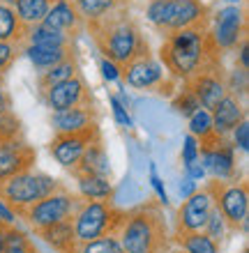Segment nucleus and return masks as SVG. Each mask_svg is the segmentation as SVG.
Here are the masks:
<instances>
[{
  "label": "nucleus",
  "mask_w": 249,
  "mask_h": 253,
  "mask_svg": "<svg viewBox=\"0 0 249 253\" xmlns=\"http://www.w3.org/2000/svg\"><path fill=\"white\" fill-rule=\"evenodd\" d=\"M51 2L53 0H12V7L19 21L23 23V28H30L44 21Z\"/></svg>",
  "instance_id": "obj_29"
},
{
  "label": "nucleus",
  "mask_w": 249,
  "mask_h": 253,
  "mask_svg": "<svg viewBox=\"0 0 249 253\" xmlns=\"http://www.w3.org/2000/svg\"><path fill=\"white\" fill-rule=\"evenodd\" d=\"M19 53L23 55V58H28V62L35 67V72H47V69H51L53 65H58V62L67 60V58H72L74 53V46H67V48H49V46H33V44H21Z\"/></svg>",
  "instance_id": "obj_22"
},
{
  "label": "nucleus",
  "mask_w": 249,
  "mask_h": 253,
  "mask_svg": "<svg viewBox=\"0 0 249 253\" xmlns=\"http://www.w3.org/2000/svg\"><path fill=\"white\" fill-rule=\"evenodd\" d=\"M115 235L125 253H166L171 247V233L164 212L155 203H143L122 212Z\"/></svg>",
  "instance_id": "obj_3"
},
{
  "label": "nucleus",
  "mask_w": 249,
  "mask_h": 253,
  "mask_svg": "<svg viewBox=\"0 0 249 253\" xmlns=\"http://www.w3.org/2000/svg\"><path fill=\"white\" fill-rule=\"evenodd\" d=\"M49 125L53 129V133H86L100 129V113L95 104H83V106H74L67 111H58L51 113Z\"/></svg>",
  "instance_id": "obj_17"
},
{
  "label": "nucleus",
  "mask_w": 249,
  "mask_h": 253,
  "mask_svg": "<svg viewBox=\"0 0 249 253\" xmlns=\"http://www.w3.org/2000/svg\"><path fill=\"white\" fill-rule=\"evenodd\" d=\"M19 44H9V42H0V79H5L7 72L12 69V65L19 58Z\"/></svg>",
  "instance_id": "obj_36"
},
{
  "label": "nucleus",
  "mask_w": 249,
  "mask_h": 253,
  "mask_svg": "<svg viewBox=\"0 0 249 253\" xmlns=\"http://www.w3.org/2000/svg\"><path fill=\"white\" fill-rule=\"evenodd\" d=\"M120 65H115V62H111L108 58H101L100 60V72H101V79L106 81V83H120Z\"/></svg>",
  "instance_id": "obj_39"
},
{
  "label": "nucleus",
  "mask_w": 249,
  "mask_h": 253,
  "mask_svg": "<svg viewBox=\"0 0 249 253\" xmlns=\"http://www.w3.org/2000/svg\"><path fill=\"white\" fill-rule=\"evenodd\" d=\"M205 175L217 182L238 180V150L229 143V138L212 136L210 140L201 143V154H199Z\"/></svg>",
  "instance_id": "obj_11"
},
{
  "label": "nucleus",
  "mask_w": 249,
  "mask_h": 253,
  "mask_svg": "<svg viewBox=\"0 0 249 253\" xmlns=\"http://www.w3.org/2000/svg\"><path fill=\"white\" fill-rule=\"evenodd\" d=\"M196 189H199V184H196L194 180H189L187 175H185V177H182V180L178 182V193H180V198H182V200L189 198V196H192V193H194Z\"/></svg>",
  "instance_id": "obj_44"
},
{
  "label": "nucleus",
  "mask_w": 249,
  "mask_h": 253,
  "mask_svg": "<svg viewBox=\"0 0 249 253\" xmlns=\"http://www.w3.org/2000/svg\"><path fill=\"white\" fill-rule=\"evenodd\" d=\"M9 94H7V90H5V79H0V101H5Z\"/></svg>",
  "instance_id": "obj_47"
},
{
  "label": "nucleus",
  "mask_w": 249,
  "mask_h": 253,
  "mask_svg": "<svg viewBox=\"0 0 249 253\" xmlns=\"http://www.w3.org/2000/svg\"><path fill=\"white\" fill-rule=\"evenodd\" d=\"M226 2H229V5H238V2H240V0H226Z\"/></svg>",
  "instance_id": "obj_49"
},
{
  "label": "nucleus",
  "mask_w": 249,
  "mask_h": 253,
  "mask_svg": "<svg viewBox=\"0 0 249 253\" xmlns=\"http://www.w3.org/2000/svg\"><path fill=\"white\" fill-rule=\"evenodd\" d=\"M171 104H173L175 113L182 115V118H189V115H194L196 111L201 108V104H199V99L194 97V92L189 90L187 83H178L175 94L171 97Z\"/></svg>",
  "instance_id": "obj_31"
},
{
  "label": "nucleus",
  "mask_w": 249,
  "mask_h": 253,
  "mask_svg": "<svg viewBox=\"0 0 249 253\" xmlns=\"http://www.w3.org/2000/svg\"><path fill=\"white\" fill-rule=\"evenodd\" d=\"M187 129L199 143H205V140H210L212 136H217L215 129H212L210 111H205V108H199L194 115H189L187 118Z\"/></svg>",
  "instance_id": "obj_30"
},
{
  "label": "nucleus",
  "mask_w": 249,
  "mask_h": 253,
  "mask_svg": "<svg viewBox=\"0 0 249 253\" xmlns=\"http://www.w3.org/2000/svg\"><path fill=\"white\" fill-rule=\"evenodd\" d=\"M2 253H40V251L35 247V242H30V244H23V247H5Z\"/></svg>",
  "instance_id": "obj_45"
},
{
  "label": "nucleus",
  "mask_w": 249,
  "mask_h": 253,
  "mask_svg": "<svg viewBox=\"0 0 249 253\" xmlns=\"http://www.w3.org/2000/svg\"><path fill=\"white\" fill-rule=\"evenodd\" d=\"M60 187V182L55 180L53 175L28 168L23 173L14 175L0 187V198L5 200L7 205L14 210V214L21 219V214L26 212L30 205H35L37 200L49 196L51 191Z\"/></svg>",
  "instance_id": "obj_6"
},
{
  "label": "nucleus",
  "mask_w": 249,
  "mask_h": 253,
  "mask_svg": "<svg viewBox=\"0 0 249 253\" xmlns=\"http://www.w3.org/2000/svg\"><path fill=\"white\" fill-rule=\"evenodd\" d=\"M150 184H152V189H155V193H157V203L166 207L168 205V193H166V187H164L162 177L157 175L155 164H150Z\"/></svg>",
  "instance_id": "obj_40"
},
{
  "label": "nucleus",
  "mask_w": 249,
  "mask_h": 253,
  "mask_svg": "<svg viewBox=\"0 0 249 253\" xmlns=\"http://www.w3.org/2000/svg\"><path fill=\"white\" fill-rule=\"evenodd\" d=\"M5 235H7V226H0V253L5 251Z\"/></svg>",
  "instance_id": "obj_46"
},
{
  "label": "nucleus",
  "mask_w": 249,
  "mask_h": 253,
  "mask_svg": "<svg viewBox=\"0 0 249 253\" xmlns=\"http://www.w3.org/2000/svg\"><path fill=\"white\" fill-rule=\"evenodd\" d=\"M74 253H125V249H122L118 235H104L93 242L79 244Z\"/></svg>",
  "instance_id": "obj_33"
},
{
  "label": "nucleus",
  "mask_w": 249,
  "mask_h": 253,
  "mask_svg": "<svg viewBox=\"0 0 249 253\" xmlns=\"http://www.w3.org/2000/svg\"><path fill=\"white\" fill-rule=\"evenodd\" d=\"M74 40L72 35L60 33V30H53V28L44 26V23H37V26L26 28V35H23V44H33V46H49V48H67L74 46Z\"/></svg>",
  "instance_id": "obj_23"
},
{
  "label": "nucleus",
  "mask_w": 249,
  "mask_h": 253,
  "mask_svg": "<svg viewBox=\"0 0 249 253\" xmlns=\"http://www.w3.org/2000/svg\"><path fill=\"white\" fill-rule=\"evenodd\" d=\"M35 159H37V152L21 136L19 138L0 140V187L9 177L33 168Z\"/></svg>",
  "instance_id": "obj_16"
},
{
  "label": "nucleus",
  "mask_w": 249,
  "mask_h": 253,
  "mask_svg": "<svg viewBox=\"0 0 249 253\" xmlns=\"http://www.w3.org/2000/svg\"><path fill=\"white\" fill-rule=\"evenodd\" d=\"M76 196L81 200H111L113 198V182L104 175H74Z\"/></svg>",
  "instance_id": "obj_25"
},
{
  "label": "nucleus",
  "mask_w": 249,
  "mask_h": 253,
  "mask_svg": "<svg viewBox=\"0 0 249 253\" xmlns=\"http://www.w3.org/2000/svg\"><path fill=\"white\" fill-rule=\"evenodd\" d=\"M171 247L182 249L185 253H219L222 251V247L215 240H210L203 230H199V233L171 235Z\"/></svg>",
  "instance_id": "obj_27"
},
{
  "label": "nucleus",
  "mask_w": 249,
  "mask_h": 253,
  "mask_svg": "<svg viewBox=\"0 0 249 253\" xmlns=\"http://www.w3.org/2000/svg\"><path fill=\"white\" fill-rule=\"evenodd\" d=\"M23 35L26 28L19 21L16 12H14L12 2L0 0V42H9V44H23Z\"/></svg>",
  "instance_id": "obj_26"
},
{
  "label": "nucleus",
  "mask_w": 249,
  "mask_h": 253,
  "mask_svg": "<svg viewBox=\"0 0 249 253\" xmlns=\"http://www.w3.org/2000/svg\"><path fill=\"white\" fill-rule=\"evenodd\" d=\"M166 253H185V251H182V249H178V247H168Z\"/></svg>",
  "instance_id": "obj_48"
},
{
  "label": "nucleus",
  "mask_w": 249,
  "mask_h": 253,
  "mask_svg": "<svg viewBox=\"0 0 249 253\" xmlns=\"http://www.w3.org/2000/svg\"><path fill=\"white\" fill-rule=\"evenodd\" d=\"M203 233L208 235L210 240H215L219 247H222V242L229 237V233H231V228H229V223L224 221V216L219 212H217L215 207H212V212H210V216H208V221H205V226H203Z\"/></svg>",
  "instance_id": "obj_34"
},
{
  "label": "nucleus",
  "mask_w": 249,
  "mask_h": 253,
  "mask_svg": "<svg viewBox=\"0 0 249 253\" xmlns=\"http://www.w3.org/2000/svg\"><path fill=\"white\" fill-rule=\"evenodd\" d=\"M79 203H81V198L60 184L55 191H51L49 196H44L35 205L28 207L26 212L21 214V219L26 221L28 228L37 235L44 228H51L55 223H60V221H69L74 216Z\"/></svg>",
  "instance_id": "obj_7"
},
{
  "label": "nucleus",
  "mask_w": 249,
  "mask_h": 253,
  "mask_svg": "<svg viewBox=\"0 0 249 253\" xmlns=\"http://www.w3.org/2000/svg\"><path fill=\"white\" fill-rule=\"evenodd\" d=\"M72 175H104V177H111V161H108V152L104 140H101V133L88 143L86 152L81 154V159L72 170Z\"/></svg>",
  "instance_id": "obj_20"
},
{
  "label": "nucleus",
  "mask_w": 249,
  "mask_h": 253,
  "mask_svg": "<svg viewBox=\"0 0 249 253\" xmlns=\"http://www.w3.org/2000/svg\"><path fill=\"white\" fill-rule=\"evenodd\" d=\"M88 30L93 35L101 58H108L120 67H125L139 55L150 53L148 40H146L141 26L134 21L129 7L108 16L106 21H101L97 26H90Z\"/></svg>",
  "instance_id": "obj_2"
},
{
  "label": "nucleus",
  "mask_w": 249,
  "mask_h": 253,
  "mask_svg": "<svg viewBox=\"0 0 249 253\" xmlns=\"http://www.w3.org/2000/svg\"><path fill=\"white\" fill-rule=\"evenodd\" d=\"M199 154H201V143L192 136V133H187L185 138H182V150H180V161L182 166H187L189 161L199 159Z\"/></svg>",
  "instance_id": "obj_38"
},
{
  "label": "nucleus",
  "mask_w": 249,
  "mask_h": 253,
  "mask_svg": "<svg viewBox=\"0 0 249 253\" xmlns=\"http://www.w3.org/2000/svg\"><path fill=\"white\" fill-rule=\"evenodd\" d=\"M159 60L175 83H185L212 62L222 60V53L210 42L208 26L178 30L164 37Z\"/></svg>",
  "instance_id": "obj_1"
},
{
  "label": "nucleus",
  "mask_w": 249,
  "mask_h": 253,
  "mask_svg": "<svg viewBox=\"0 0 249 253\" xmlns=\"http://www.w3.org/2000/svg\"><path fill=\"white\" fill-rule=\"evenodd\" d=\"M212 193H210L208 184L203 189H196L189 198L182 200V205L175 212V223H173V235L180 233H199L203 230L205 221H208L210 212H212Z\"/></svg>",
  "instance_id": "obj_13"
},
{
  "label": "nucleus",
  "mask_w": 249,
  "mask_h": 253,
  "mask_svg": "<svg viewBox=\"0 0 249 253\" xmlns=\"http://www.w3.org/2000/svg\"><path fill=\"white\" fill-rule=\"evenodd\" d=\"M210 12L212 9L203 0H148L146 2V21L162 37L187 28L208 26Z\"/></svg>",
  "instance_id": "obj_4"
},
{
  "label": "nucleus",
  "mask_w": 249,
  "mask_h": 253,
  "mask_svg": "<svg viewBox=\"0 0 249 253\" xmlns=\"http://www.w3.org/2000/svg\"><path fill=\"white\" fill-rule=\"evenodd\" d=\"M79 74H81V65L76 60V55H72V58L58 62V65H53L51 69H47V72L37 74V90H47V87L55 85V83H60V81L72 79V76H79Z\"/></svg>",
  "instance_id": "obj_28"
},
{
  "label": "nucleus",
  "mask_w": 249,
  "mask_h": 253,
  "mask_svg": "<svg viewBox=\"0 0 249 253\" xmlns=\"http://www.w3.org/2000/svg\"><path fill=\"white\" fill-rule=\"evenodd\" d=\"M100 129L95 131H86V133H53V140L49 143V152L55 159V164H60L65 170H74L81 154L86 152L88 143L93 138L100 136Z\"/></svg>",
  "instance_id": "obj_15"
},
{
  "label": "nucleus",
  "mask_w": 249,
  "mask_h": 253,
  "mask_svg": "<svg viewBox=\"0 0 249 253\" xmlns=\"http://www.w3.org/2000/svg\"><path fill=\"white\" fill-rule=\"evenodd\" d=\"M185 168V175H187L189 180H194V182H203L208 175H205V168H203L201 159H194V161H189L187 166H182Z\"/></svg>",
  "instance_id": "obj_41"
},
{
  "label": "nucleus",
  "mask_w": 249,
  "mask_h": 253,
  "mask_svg": "<svg viewBox=\"0 0 249 253\" xmlns=\"http://www.w3.org/2000/svg\"><path fill=\"white\" fill-rule=\"evenodd\" d=\"M42 23L49 28H53V30L72 35V37H76L83 28V21H81V16H79V12H76V7L72 0H53Z\"/></svg>",
  "instance_id": "obj_19"
},
{
  "label": "nucleus",
  "mask_w": 249,
  "mask_h": 253,
  "mask_svg": "<svg viewBox=\"0 0 249 253\" xmlns=\"http://www.w3.org/2000/svg\"><path fill=\"white\" fill-rule=\"evenodd\" d=\"M210 118H212V129H215V133L222 136V138H226L231 133V129L238 126V122H243L245 118H247L245 101L233 97V94H226V97L210 111Z\"/></svg>",
  "instance_id": "obj_18"
},
{
  "label": "nucleus",
  "mask_w": 249,
  "mask_h": 253,
  "mask_svg": "<svg viewBox=\"0 0 249 253\" xmlns=\"http://www.w3.org/2000/svg\"><path fill=\"white\" fill-rule=\"evenodd\" d=\"M233 53H236V65L240 67V69H247L249 72V42L243 40L233 48Z\"/></svg>",
  "instance_id": "obj_42"
},
{
  "label": "nucleus",
  "mask_w": 249,
  "mask_h": 253,
  "mask_svg": "<svg viewBox=\"0 0 249 253\" xmlns=\"http://www.w3.org/2000/svg\"><path fill=\"white\" fill-rule=\"evenodd\" d=\"M226 138H229V143L236 147V150L247 154L249 152V122H247V118H245L243 122H238V126L231 129V133Z\"/></svg>",
  "instance_id": "obj_35"
},
{
  "label": "nucleus",
  "mask_w": 249,
  "mask_h": 253,
  "mask_svg": "<svg viewBox=\"0 0 249 253\" xmlns=\"http://www.w3.org/2000/svg\"><path fill=\"white\" fill-rule=\"evenodd\" d=\"M0 226H16V214L2 198H0Z\"/></svg>",
  "instance_id": "obj_43"
},
{
  "label": "nucleus",
  "mask_w": 249,
  "mask_h": 253,
  "mask_svg": "<svg viewBox=\"0 0 249 253\" xmlns=\"http://www.w3.org/2000/svg\"><path fill=\"white\" fill-rule=\"evenodd\" d=\"M108 104H111V115H113L115 125L125 126V129H132V126H134V120H132V115H129V108L122 106L120 99H118L115 94H108Z\"/></svg>",
  "instance_id": "obj_37"
},
{
  "label": "nucleus",
  "mask_w": 249,
  "mask_h": 253,
  "mask_svg": "<svg viewBox=\"0 0 249 253\" xmlns=\"http://www.w3.org/2000/svg\"><path fill=\"white\" fill-rule=\"evenodd\" d=\"M40 99L51 113L83 106V104H95L93 92H90V87H88L86 79L81 74L72 76L67 81H60V83H55V85L47 87V90H40Z\"/></svg>",
  "instance_id": "obj_12"
},
{
  "label": "nucleus",
  "mask_w": 249,
  "mask_h": 253,
  "mask_svg": "<svg viewBox=\"0 0 249 253\" xmlns=\"http://www.w3.org/2000/svg\"><path fill=\"white\" fill-rule=\"evenodd\" d=\"M120 81H125L132 90H157V92L171 94V90L178 87L171 76L166 74L162 60L152 53H143L120 69Z\"/></svg>",
  "instance_id": "obj_10"
},
{
  "label": "nucleus",
  "mask_w": 249,
  "mask_h": 253,
  "mask_svg": "<svg viewBox=\"0 0 249 253\" xmlns=\"http://www.w3.org/2000/svg\"><path fill=\"white\" fill-rule=\"evenodd\" d=\"M208 189H210V193H212L215 210L224 216V221L229 223L231 230H247V219H249V187H247V182L210 180Z\"/></svg>",
  "instance_id": "obj_8"
},
{
  "label": "nucleus",
  "mask_w": 249,
  "mask_h": 253,
  "mask_svg": "<svg viewBox=\"0 0 249 253\" xmlns=\"http://www.w3.org/2000/svg\"><path fill=\"white\" fill-rule=\"evenodd\" d=\"M210 42L219 53H231L243 40H247V14L240 5H224L210 12Z\"/></svg>",
  "instance_id": "obj_9"
},
{
  "label": "nucleus",
  "mask_w": 249,
  "mask_h": 253,
  "mask_svg": "<svg viewBox=\"0 0 249 253\" xmlns=\"http://www.w3.org/2000/svg\"><path fill=\"white\" fill-rule=\"evenodd\" d=\"M47 247H51L55 253H74L76 251V237H74V228H72V221H60L51 228H44L42 233H37Z\"/></svg>",
  "instance_id": "obj_24"
},
{
  "label": "nucleus",
  "mask_w": 249,
  "mask_h": 253,
  "mask_svg": "<svg viewBox=\"0 0 249 253\" xmlns=\"http://www.w3.org/2000/svg\"><path fill=\"white\" fill-rule=\"evenodd\" d=\"M72 2H74L76 12H79L86 28L97 26L101 21H106L108 16L129 7L127 0H72Z\"/></svg>",
  "instance_id": "obj_21"
},
{
  "label": "nucleus",
  "mask_w": 249,
  "mask_h": 253,
  "mask_svg": "<svg viewBox=\"0 0 249 253\" xmlns=\"http://www.w3.org/2000/svg\"><path fill=\"white\" fill-rule=\"evenodd\" d=\"M69 221L76 244H86L104 235H115L122 221V210L113 205V200H81Z\"/></svg>",
  "instance_id": "obj_5"
},
{
  "label": "nucleus",
  "mask_w": 249,
  "mask_h": 253,
  "mask_svg": "<svg viewBox=\"0 0 249 253\" xmlns=\"http://www.w3.org/2000/svg\"><path fill=\"white\" fill-rule=\"evenodd\" d=\"M224 83H226V92L238 97V99H247L249 94V72L247 69H240V67H233L229 72H224Z\"/></svg>",
  "instance_id": "obj_32"
},
{
  "label": "nucleus",
  "mask_w": 249,
  "mask_h": 253,
  "mask_svg": "<svg viewBox=\"0 0 249 253\" xmlns=\"http://www.w3.org/2000/svg\"><path fill=\"white\" fill-rule=\"evenodd\" d=\"M224 72L226 69H224L222 60H219V62L208 65L205 69H201L189 81H185L189 85V90L194 92V97L199 99L201 108H205V111H212L229 94L226 92V83H224Z\"/></svg>",
  "instance_id": "obj_14"
}]
</instances>
